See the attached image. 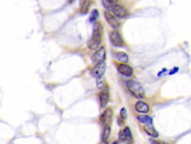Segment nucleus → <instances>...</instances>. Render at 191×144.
I'll use <instances>...</instances> for the list:
<instances>
[{
  "label": "nucleus",
  "instance_id": "7",
  "mask_svg": "<svg viewBox=\"0 0 191 144\" xmlns=\"http://www.w3.org/2000/svg\"><path fill=\"white\" fill-rule=\"evenodd\" d=\"M104 18H105L106 21L109 23V25L113 29H118L120 26V21L118 20L117 18H116L115 16H113L112 14H111L110 12L104 11Z\"/></svg>",
  "mask_w": 191,
  "mask_h": 144
},
{
  "label": "nucleus",
  "instance_id": "2",
  "mask_svg": "<svg viewBox=\"0 0 191 144\" xmlns=\"http://www.w3.org/2000/svg\"><path fill=\"white\" fill-rule=\"evenodd\" d=\"M126 86L131 94L138 98H143L144 97V89L138 82L134 80H128Z\"/></svg>",
  "mask_w": 191,
  "mask_h": 144
},
{
  "label": "nucleus",
  "instance_id": "20",
  "mask_svg": "<svg viewBox=\"0 0 191 144\" xmlns=\"http://www.w3.org/2000/svg\"><path fill=\"white\" fill-rule=\"evenodd\" d=\"M120 116L122 117V119H125L127 118V111H126L125 108H122L121 110H120Z\"/></svg>",
  "mask_w": 191,
  "mask_h": 144
},
{
  "label": "nucleus",
  "instance_id": "13",
  "mask_svg": "<svg viewBox=\"0 0 191 144\" xmlns=\"http://www.w3.org/2000/svg\"><path fill=\"white\" fill-rule=\"evenodd\" d=\"M143 130L145 131V132L147 134H149V136L152 137H158V133L155 128L153 127L152 125H146L143 126Z\"/></svg>",
  "mask_w": 191,
  "mask_h": 144
},
{
  "label": "nucleus",
  "instance_id": "3",
  "mask_svg": "<svg viewBox=\"0 0 191 144\" xmlns=\"http://www.w3.org/2000/svg\"><path fill=\"white\" fill-rule=\"evenodd\" d=\"M110 41L113 46L121 47L124 44L123 39H122L121 35L117 30H113L110 32L109 35Z\"/></svg>",
  "mask_w": 191,
  "mask_h": 144
},
{
  "label": "nucleus",
  "instance_id": "5",
  "mask_svg": "<svg viewBox=\"0 0 191 144\" xmlns=\"http://www.w3.org/2000/svg\"><path fill=\"white\" fill-rule=\"evenodd\" d=\"M106 70V65L104 62L99 63L96 64L94 67L93 68V69L91 70V74H93V77H95L96 78H100L102 77L103 74L105 72Z\"/></svg>",
  "mask_w": 191,
  "mask_h": 144
},
{
  "label": "nucleus",
  "instance_id": "18",
  "mask_svg": "<svg viewBox=\"0 0 191 144\" xmlns=\"http://www.w3.org/2000/svg\"><path fill=\"white\" fill-rule=\"evenodd\" d=\"M90 5H91V1H90V0H84L82 7H81V12H82V14H87L88 11H89Z\"/></svg>",
  "mask_w": 191,
  "mask_h": 144
},
{
  "label": "nucleus",
  "instance_id": "8",
  "mask_svg": "<svg viewBox=\"0 0 191 144\" xmlns=\"http://www.w3.org/2000/svg\"><path fill=\"white\" fill-rule=\"evenodd\" d=\"M119 139L121 142H130L132 140V134L129 127H125L119 133Z\"/></svg>",
  "mask_w": 191,
  "mask_h": 144
},
{
  "label": "nucleus",
  "instance_id": "22",
  "mask_svg": "<svg viewBox=\"0 0 191 144\" xmlns=\"http://www.w3.org/2000/svg\"><path fill=\"white\" fill-rule=\"evenodd\" d=\"M124 119H122L121 116H120V118H118V124L119 125L121 126L124 124Z\"/></svg>",
  "mask_w": 191,
  "mask_h": 144
},
{
  "label": "nucleus",
  "instance_id": "4",
  "mask_svg": "<svg viewBox=\"0 0 191 144\" xmlns=\"http://www.w3.org/2000/svg\"><path fill=\"white\" fill-rule=\"evenodd\" d=\"M106 56V52L104 47H101L100 49H98L96 51L92 56V60L96 64L104 62Z\"/></svg>",
  "mask_w": 191,
  "mask_h": 144
},
{
  "label": "nucleus",
  "instance_id": "17",
  "mask_svg": "<svg viewBox=\"0 0 191 144\" xmlns=\"http://www.w3.org/2000/svg\"><path fill=\"white\" fill-rule=\"evenodd\" d=\"M102 3L104 8L107 11H111V8L113 7V5L116 4V2L113 1V0H102Z\"/></svg>",
  "mask_w": 191,
  "mask_h": 144
},
{
  "label": "nucleus",
  "instance_id": "11",
  "mask_svg": "<svg viewBox=\"0 0 191 144\" xmlns=\"http://www.w3.org/2000/svg\"><path fill=\"white\" fill-rule=\"evenodd\" d=\"M118 71L125 76L129 77L133 74L132 68L125 64H120L117 65Z\"/></svg>",
  "mask_w": 191,
  "mask_h": 144
},
{
  "label": "nucleus",
  "instance_id": "6",
  "mask_svg": "<svg viewBox=\"0 0 191 144\" xmlns=\"http://www.w3.org/2000/svg\"><path fill=\"white\" fill-rule=\"evenodd\" d=\"M110 11L112 12L115 16H117L119 18L125 17L128 15V14H129L128 11L125 8H123L122 5L117 4V3L113 5V7L111 8Z\"/></svg>",
  "mask_w": 191,
  "mask_h": 144
},
{
  "label": "nucleus",
  "instance_id": "21",
  "mask_svg": "<svg viewBox=\"0 0 191 144\" xmlns=\"http://www.w3.org/2000/svg\"><path fill=\"white\" fill-rule=\"evenodd\" d=\"M150 143L151 144H169L167 143H165V142H162V141H158V140H150Z\"/></svg>",
  "mask_w": 191,
  "mask_h": 144
},
{
  "label": "nucleus",
  "instance_id": "19",
  "mask_svg": "<svg viewBox=\"0 0 191 144\" xmlns=\"http://www.w3.org/2000/svg\"><path fill=\"white\" fill-rule=\"evenodd\" d=\"M98 17H99L98 10H97V9H93L91 13V15H90V21L92 23L96 22V20L98 19Z\"/></svg>",
  "mask_w": 191,
  "mask_h": 144
},
{
  "label": "nucleus",
  "instance_id": "23",
  "mask_svg": "<svg viewBox=\"0 0 191 144\" xmlns=\"http://www.w3.org/2000/svg\"><path fill=\"white\" fill-rule=\"evenodd\" d=\"M75 1V0H68V2H69L70 4H72V3H73Z\"/></svg>",
  "mask_w": 191,
  "mask_h": 144
},
{
  "label": "nucleus",
  "instance_id": "10",
  "mask_svg": "<svg viewBox=\"0 0 191 144\" xmlns=\"http://www.w3.org/2000/svg\"><path fill=\"white\" fill-rule=\"evenodd\" d=\"M100 101L102 107H105L109 101V91L108 88H104L100 93Z\"/></svg>",
  "mask_w": 191,
  "mask_h": 144
},
{
  "label": "nucleus",
  "instance_id": "1",
  "mask_svg": "<svg viewBox=\"0 0 191 144\" xmlns=\"http://www.w3.org/2000/svg\"><path fill=\"white\" fill-rule=\"evenodd\" d=\"M102 26L100 23H95L93 25V34L91 38L87 42V47L91 50H96L100 47L102 41Z\"/></svg>",
  "mask_w": 191,
  "mask_h": 144
},
{
  "label": "nucleus",
  "instance_id": "9",
  "mask_svg": "<svg viewBox=\"0 0 191 144\" xmlns=\"http://www.w3.org/2000/svg\"><path fill=\"white\" fill-rule=\"evenodd\" d=\"M113 116V110L111 108H107L104 111V113H102V116H100V121L102 122V124L103 125H107L109 124V122L111 121V119Z\"/></svg>",
  "mask_w": 191,
  "mask_h": 144
},
{
  "label": "nucleus",
  "instance_id": "25",
  "mask_svg": "<svg viewBox=\"0 0 191 144\" xmlns=\"http://www.w3.org/2000/svg\"><path fill=\"white\" fill-rule=\"evenodd\" d=\"M102 144H108V143L107 142H103V143H102Z\"/></svg>",
  "mask_w": 191,
  "mask_h": 144
},
{
  "label": "nucleus",
  "instance_id": "16",
  "mask_svg": "<svg viewBox=\"0 0 191 144\" xmlns=\"http://www.w3.org/2000/svg\"><path fill=\"white\" fill-rule=\"evenodd\" d=\"M116 58L118 61L120 62L126 63L129 62V56L125 53H123V52H119L116 54Z\"/></svg>",
  "mask_w": 191,
  "mask_h": 144
},
{
  "label": "nucleus",
  "instance_id": "24",
  "mask_svg": "<svg viewBox=\"0 0 191 144\" xmlns=\"http://www.w3.org/2000/svg\"><path fill=\"white\" fill-rule=\"evenodd\" d=\"M112 144H119V142L118 141H114V142H113Z\"/></svg>",
  "mask_w": 191,
  "mask_h": 144
},
{
  "label": "nucleus",
  "instance_id": "12",
  "mask_svg": "<svg viewBox=\"0 0 191 144\" xmlns=\"http://www.w3.org/2000/svg\"><path fill=\"white\" fill-rule=\"evenodd\" d=\"M135 109L138 112L141 113H146L149 111V107L146 103L143 101H138L135 104Z\"/></svg>",
  "mask_w": 191,
  "mask_h": 144
},
{
  "label": "nucleus",
  "instance_id": "14",
  "mask_svg": "<svg viewBox=\"0 0 191 144\" xmlns=\"http://www.w3.org/2000/svg\"><path fill=\"white\" fill-rule=\"evenodd\" d=\"M138 121L141 123L146 124V125H152V119L151 117L146 116V115H140L138 116Z\"/></svg>",
  "mask_w": 191,
  "mask_h": 144
},
{
  "label": "nucleus",
  "instance_id": "15",
  "mask_svg": "<svg viewBox=\"0 0 191 144\" xmlns=\"http://www.w3.org/2000/svg\"><path fill=\"white\" fill-rule=\"evenodd\" d=\"M110 134H111V126L109 124L104 125V130H103V134H102V141L103 142H107L108 139Z\"/></svg>",
  "mask_w": 191,
  "mask_h": 144
}]
</instances>
